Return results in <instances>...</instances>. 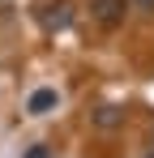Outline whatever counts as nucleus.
I'll use <instances>...</instances> for the list:
<instances>
[{"label":"nucleus","mask_w":154,"mask_h":158,"mask_svg":"<svg viewBox=\"0 0 154 158\" xmlns=\"http://www.w3.org/2000/svg\"><path fill=\"white\" fill-rule=\"evenodd\" d=\"M56 103H60L56 90H34V94L26 98V111H30V115H47V111H56Z\"/></svg>","instance_id":"nucleus-3"},{"label":"nucleus","mask_w":154,"mask_h":158,"mask_svg":"<svg viewBox=\"0 0 154 158\" xmlns=\"http://www.w3.org/2000/svg\"><path fill=\"white\" fill-rule=\"evenodd\" d=\"M94 124H99V128H120V124H124V107H99V111H94Z\"/></svg>","instance_id":"nucleus-4"},{"label":"nucleus","mask_w":154,"mask_h":158,"mask_svg":"<svg viewBox=\"0 0 154 158\" xmlns=\"http://www.w3.org/2000/svg\"><path fill=\"white\" fill-rule=\"evenodd\" d=\"M26 158H51V150H47V145H34V150H30Z\"/></svg>","instance_id":"nucleus-5"},{"label":"nucleus","mask_w":154,"mask_h":158,"mask_svg":"<svg viewBox=\"0 0 154 158\" xmlns=\"http://www.w3.org/2000/svg\"><path fill=\"white\" fill-rule=\"evenodd\" d=\"M34 17H39V26L56 34V30H69L73 26V4L69 0H39L34 4Z\"/></svg>","instance_id":"nucleus-1"},{"label":"nucleus","mask_w":154,"mask_h":158,"mask_svg":"<svg viewBox=\"0 0 154 158\" xmlns=\"http://www.w3.org/2000/svg\"><path fill=\"white\" fill-rule=\"evenodd\" d=\"M90 13L99 17L103 26H116V22L124 17V0H94V4H90Z\"/></svg>","instance_id":"nucleus-2"},{"label":"nucleus","mask_w":154,"mask_h":158,"mask_svg":"<svg viewBox=\"0 0 154 158\" xmlns=\"http://www.w3.org/2000/svg\"><path fill=\"white\" fill-rule=\"evenodd\" d=\"M133 9H141V13H154V0H133Z\"/></svg>","instance_id":"nucleus-6"}]
</instances>
